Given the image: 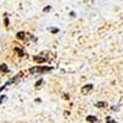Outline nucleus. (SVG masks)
<instances>
[{
  "instance_id": "nucleus-1",
  "label": "nucleus",
  "mask_w": 123,
  "mask_h": 123,
  "mask_svg": "<svg viewBox=\"0 0 123 123\" xmlns=\"http://www.w3.org/2000/svg\"><path fill=\"white\" fill-rule=\"evenodd\" d=\"M53 68L52 67H32L30 69L31 74H39V73H46V71H50Z\"/></svg>"
},
{
  "instance_id": "nucleus-2",
  "label": "nucleus",
  "mask_w": 123,
  "mask_h": 123,
  "mask_svg": "<svg viewBox=\"0 0 123 123\" xmlns=\"http://www.w3.org/2000/svg\"><path fill=\"white\" fill-rule=\"evenodd\" d=\"M33 59H35V62H37V63H44V62L48 60L47 57H42V55H36V57H33Z\"/></svg>"
},
{
  "instance_id": "nucleus-3",
  "label": "nucleus",
  "mask_w": 123,
  "mask_h": 123,
  "mask_svg": "<svg viewBox=\"0 0 123 123\" xmlns=\"http://www.w3.org/2000/svg\"><path fill=\"white\" fill-rule=\"evenodd\" d=\"M92 87H94V86H92L91 84L90 85H85V86H83V89H81V92H83V94H87L89 91L92 90Z\"/></svg>"
},
{
  "instance_id": "nucleus-4",
  "label": "nucleus",
  "mask_w": 123,
  "mask_h": 123,
  "mask_svg": "<svg viewBox=\"0 0 123 123\" xmlns=\"http://www.w3.org/2000/svg\"><path fill=\"white\" fill-rule=\"evenodd\" d=\"M16 37H17L18 39L24 41V39L26 38V33H25V32H22V31H21V32H17V33H16Z\"/></svg>"
},
{
  "instance_id": "nucleus-5",
  "label": "nucleus",
  "mask_w": 123,
  "mask_h": 123,
  "mask_svg": "<svg viewBox=\"0 0 123 123\" xmlns=\"http://www.w3.org/2000/svg\"><path fill=\"white\" fill-rule=\"evenodd\" d=\"M86 121H87V122H91V123H96V122H97V118H96L95 116H87V117H86Z\"/></svg>"
},
{
  "instance_id": "nucleus-6",
  "label": "nucleus",
  "mask_w": 123,
  "mask_h": 123,
  "mask_svg": "<svg viewBox=\"0 0 123 123\" xmlns=\"http://www.w3.org/2000/svg\"><path fill=\"white\" fill-rule=\"evenodd\" d=\"M15 50V53H17L20 57H24L25 55V52H24V49H21V48H15L14 49Z\"/></svg>"
},
{
  "instance_id": "nucleus-7",
  "label": "nucleus",
  "mask_w": 123,
  "mask_h": 123,
  "mask_svg": "<svg viewBox=\"0 0 123 123\" xmlns=\"http://www.w3.org/2000/svg\"><path fill=\"white\" fill-rule=\"evenodd\" d=\"M0 70L1 71H4V73H7V65L6 64H0Z\"/></svg>"
},
{
  "instance_id": "nucleus-8",
  "label": "nucleus",
  "mask_w": 123,
  "mask_h": 123,
  "mask_svg": "<svg viewBox=\"0 0 123 123\" xmlns=\"http://www.w3.org/2000/svg\"><path fill=\"white\" fill-rule=\"evenodd\" d=\"M4 24H5L6 27H9V18H7V14L6 12L4 14Z\"/></svg>"
},
{
  "instance_id": "nucleus-9",
  "label": "nucleus",
  "mask_w": 123,
  "mask_h": 123,
  "mask_svg": "<svg viewBox=\"0 0 123 123\" xmlns=\"http://www.w3.org/2000/svg\"><path fill=\"white\" fill-rule=\"evenodd\" d=\"M107 105H106V102H104V101H101V102H97L96 104V107H106Z\"/></svg>"
},
{
  "instance_id": "nucleus-10",
  "label": "nucleus",
  "mask_w": 123,
  "mask_h": 123,
  "mask_svg": "<svg viewBox=\"0 0 123 123\" xmlns=\"http://www.w3.org/2000/svg\"><path fill=\"white\" fill-rule=\"evenodd\" d=\"M106 122H107V123H117L115 119H112L111 117H106Z\"/></svg>"
},
{
  "instance_id": "nucleus-11",
  "label": "nucleus",
  "mask_w": 123,
  "mask_h": 123,
  "mask_svg": "<svg viewBox=\"0 0 123 123\" xmlns=\"http://www.w3.org/2000/svg\"><path fill=\"white\" fill-rule=\"evenodd\" d=\"M42 83H43V80H42V79H41V80H38V81H37V83H36V85H35V86H36V87H39L41 85H42Z\"/></svg>"
},
{
  "instance_id": "nucleus-12",
  "label": "nucleus",
  "mask_w": 123,
  "mask_h": 123,
  "mask_svg": "<svg viewBox=\"0 0 123 123\" xmlns=\"http://www.w3.org/2000/svg\"><path fill=\"white\" fill-rule=\"evenodd\" d=\"M50 32H52V33H58L59 30L58 28H50Z\"/></svg>"
},
{
  "instance_id": "nucleus-13",
  "label": "nucleus",
  "mask_w": 123,
  "mask_h": 123,
  "mask_svg": "<svg viewBox=\"0 0 123 123\" xmlns=\"http://www.w3.org/2000/svg\"><path fill=\"white\" fill-rule=\"evenodd\" d=\"M50 9H52V7H50V6H46V7L43 9V11H44V12H47V11H49Z\"/></svg>"
},
{
  "instance_id": "nucleus-14",
  "label": "nucleus",
  "mask_w": 123,
  "mask_h": 123,
  "mask_svg": "<svg viewBox=\"0 0 123 123\" xmlns=\"http://www.w3.org/2000/svg\"><path fill=\"white\" fill-rule=\"evenodd\" d=\"M4 100H5V96H4V95H3V96H1V97H0V104H1V102H3V101H4Z\"/></svg>"
},
{
  "instance_id": "nucleus-15",
  "label": "nucleus",
  "mask_w": 123,
  "mask_h": 123,
  "mask_svg": "<svg viewBox=\"0 0 123 123\" xmlns=\"http://www.w3.org/2000/svg\"><path fill=\"white\" fill-rule=\"evenodd\" d=\"M70 16H73V17H74V16H75V12H74V11H71V12H70Z\"/></svg>"
}]
</instances>
